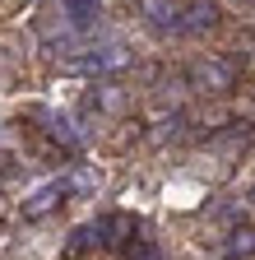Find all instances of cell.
I'll use <instances>...</instances> for the list:
<instances>
[{
	"instance_id": "277c9868",
	"label": "cell",
	"mask_w": 255,
	"mask_h": 260,
	"mask_svg": "<svg viewBox=\"0 0 255 260\" xmlns=\"http://www.w3.org/2000/svg\"><path fill=\"white\" fill-rule=\"evenodd\" d=\"M56 10L70 32H88L102 23V0H56Z\"/></svg>"
},
{
	"instance_id": "5bb4252c",
	"label": "cell",
	"mask_w": 255,
	"mask_h": 260,
	"mask_svg": "<svg viewBox=\"0 0 255 260\" xmlns=\"http://www.w3.org/2000/svg\"><path fill=\"white\" fill-rule=\"evenodd\" d=\"M250 205H255V181H250Z\"/></svg>"
},
{
	"instance_id": "8fae6325",
	"label": "cell",
	"mask_w": 255,
	"mask_h": 260,
	"mask_svg": "<svg viewBox=\"0 0 255 260\" xmlns=\"http://www.w3.org/2000/svg\"><path fill=\"white\" fill-rule=\"evenodd\" d=\"M65 186H70V195H88V190H98V186H102V172H98V168H88V162H79V168L65 177Z\"/></svg>"
},
{
	"instance_id": "52a82bcc",
	"label": "cell",
	"mask_w": 255,
	"mask_h": 260,
	"mask_svg": "<svg viewBox=\"0 0 255 260\" xmlns=\"http://www.w3.org/2000/svg\"><path fill=\"white\" fill-rule=\"evenodd\" d=\"M223 255L228 260H255V223H232L223 237Z\"/></svg>"
},
{
	"instance_id": "5b68a950",
	"label": "cell",
	"mask_w": 255,
	"mask_h": 260,
	"mask_svg": "<svg viewBox=\"0 0 255 260\" xmlns=\"http://www.w3.org/2000/svg\"><path fill=\"white\" fill-rule=\"evenodd\" d=\"M93 70H98V75H121V70H130V65H135V51L130 47H125V42H107V47H98V51H93Z\"/></svg>"
},
{
	"instance_id": "7c38bea8",
	"label": "cell",
	"mask_w": 255,
	"mask_h": 260,
	"mask_svg": "<svg viewBox=\"0 0 255 260\" xmlns=\"http://www.w3.org/2000/svg\"><path fill=\"white\" fill-rule=\"evenodd\" d=\"M93 103H98L102 112H121V107H125V93H121L116 84H102L98 93H93Z\"/></svg>"
},
{
	"instance_id": "6da1fadb",
	"label": "cell",
	"mask_w": 255,
	"mask_h": 260,
	"mask_svg": "<svg viewBox=\"0 0 255 260\" xmlns=\"http://www.w3.org/2000/svg\"><path fill=\"white\" fill-rule=\"evenodd\" d=\"M190 84L195 88H209V93H223L237 84V65L223 60V56H200L195 65H190Z\"/></svg>"
},
{
	"instance_id": "30bf717a",
	"label": "cell",
	"mask_w": 255,
	"mask_h": 260,
	"mask_svg": "<svg viewBox=\"0 0 255 260\" xmlns=\"http://www.w3.org/2000/svg\"><path fill=\"white\" fill-rule=\"evenodd\" d=\"M163 195H167V205H176V209H195L204 200V186L200 181H172Z\"/></svg>"
},
{
	"instance_id": "3957f363",
	"label": "cell",
	"mask_w": 255,
	"mask_h": 260,
	"mask_svg": "<svg viewBox=\"0 0 255 260\" xmlns=\"http://www.w3.org/2000/svg\"><path fill=\"white\" fill-rule=\"evenodd\" d=\"M218 19H223V10H218V0H186L181 5V14H176V28L181 32H209V28H218Z\"/></svg>"
},
{
	"instance_id": "9c48e42d",
	"label": "cell",
	"mask_w": 255,
	"mask_h": 260,
	"mask_svg": "<svg viewBox=\"0 0 255 260\" xmlns=\"http://www.w3.org/2000/svg\"><path fill=\"white\" fill-rule=\"evenodd\" d=\"M130 237H135V218L130 214H107L102 218V246H130Z\"/></svg>"
},
{
	"instance_id": "7a4b0ae2",
	"label": "cell",
	"mask_w": 255,
	"mask_h": 260,
	"mask_svg": "<svg viewBox=\"0 0 255 260\" xmlns=\"http://www.w3.org/2000/svg\"><path fill=\"white\" fill-rule=\"evenodd\" d=\"M65 200H70L65 177H51V181H42V186L28 190V200H23V218H47L51 209H60Z\"/></svg>"
},
{
	"instance_id": "8992f818",
	"label": "cell",
	"mask_w": 255,
	"mask_h": 260,
	"mask_svg": "<svg viewBox=\"0 0 255 260\" xmlns=\"http://www.w3.org/2000/svg\"><path fill=\"white\" fill-rule=\"evenodd\" d=\"M135 14H139L149 28H176L181 0H135Z\"/></svg>"
},
{
	"instance_id": "4fadbf2b",
	"label": "cell",
	"mask_w": 255,
	"mask_h": 260,
	"mask_svg": "<svg viewBox=\"0 0 255 260\" xmlns=\"http://www.w3.org/2000/svg\"><path fill=\"white\" fill-rule=\"evenodd\" d=\"M125 260H163V251H158L149 237H135L130 246H125Z\"/></svg>"
},
{
	"instance_id": "9a60e30c",
	"label": "cell",
	"mask_w": 255,
	"mask_h": 260,
	"mask_svg": "<svg viewBox=\"0 0 255 260\" xmlns=\"http://www.w3.org/2000/svg\"><path fill=\"white\" fill-rule=\"evenodd\" d=\"M0 149H5V135H0Z\"/></svg>"
},
{
	"instance_id": "ba28073f",
	"label": "cell",
	"mask_w": 255,
	"mask_h": 260,
	"mask_svg": "<svg viewBox=\"0 0 255 260\" xmlns=\"http://www.w3.org/2000/svg\"><path fill=\"white\" fill-rule=\"evenodd\" d=\"M98 246H102V218H88V223L70 228V237H65V251H70V255L98 251Z\"/></svg>"
}]
</instances>
